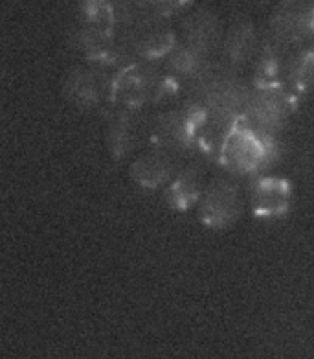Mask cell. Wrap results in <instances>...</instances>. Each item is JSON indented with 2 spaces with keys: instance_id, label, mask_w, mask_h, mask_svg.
Segmentation results:
<instances>
[{
  "instance_id": "obj_1",
  "label": "cell",
  "mask_w": 314,
  "mask_h": 359,
  "mask_svg": "<svg viewBox=\"0 0 314 359\" xmlns=\"http://www.w3.org/2000/svg\"><path fill=\"white\" fill-rule=\"evenodd\" d=\"M226 161L236 170H252L265 158V144L252 131H236L224 144Z\"/></svg>"
}]
</instances>
